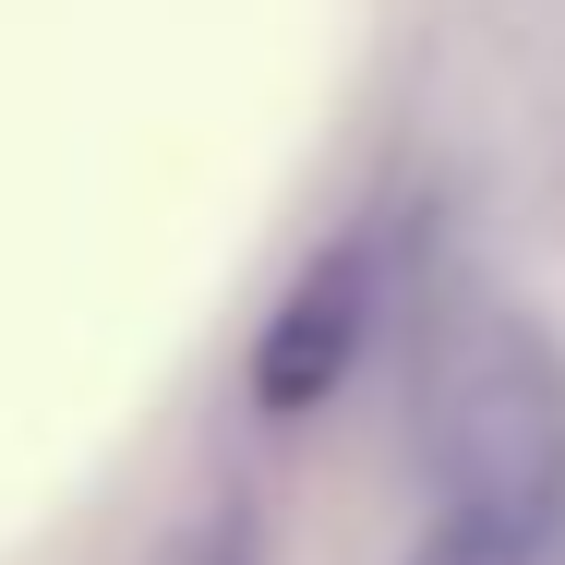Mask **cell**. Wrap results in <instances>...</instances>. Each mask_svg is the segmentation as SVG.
Masks as SVG:
<instances>
[{
  "label": "cell",
  "instance_id": "1",
  "mask_svg": "<svg viewBox=\"0 0 565 565\" xmlns=\"http://www.w3.org/2000/svg\"><path fill=\"white\" fill-rule=\"evenodd\" d=\"M422 481H434V542L481 565H565V349L505 301H446L422 373Z\"/></svg>",
  "mask_w": 565,
  "mask_h": 565
},
{
  "label": "cell",
  "instance_id": "3",
  "mask_svg": "<svg viewBox=\"0 0 565 565\" xmlns=\"http://www.w3.org/2000/svg\"><path fill=\"white\" fill-rule=\"evenodd\" d=\"M422 565H481V554H457V542H434V554H422Z\"/></svg>",
  "mask_w": 565,
  "mask_h": 565
},
{
  "label": "cell",
  "instance_id": "2",
  "mask_svg": "<svg viewBox=\"0 0 565 565\" xmlns=\"http://www.w3.org/2000/svg\"><path fill=\"white\" fill-rule=\"evenodd\" d=\"M373 301H385V228H338L289 277V301L265 313V338H253V409L265 422H313L349 385L361 338H373Z\"/></svg>",
  "mask_w": 565,
  "mask_h": 565
}]
</instances>
